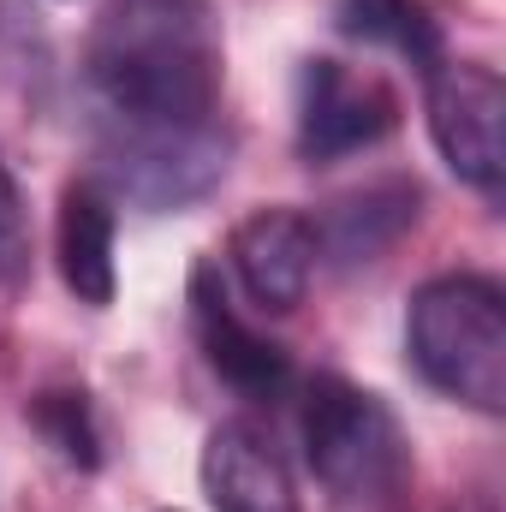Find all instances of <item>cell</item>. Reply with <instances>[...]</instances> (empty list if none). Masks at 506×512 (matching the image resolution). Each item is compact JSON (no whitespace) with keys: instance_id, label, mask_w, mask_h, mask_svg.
<instances>
[{"instance_id":"1","label":"cell","mask_w":506,"mask_h":512,"mask_svg":"<svg viewBox=\"0 0 506 512\" xmlns=\"http://www.w3.org/2000/svg\"><path fill=\"white\" fill-rule=\"evenodd\" d=\"M96 126L197 131L221 120V24L209 0H108L84 42Z\"/></svg>"},{"instance_id":"2","label":"cell","mask_w":506,"mask_h":512,"mask_svg":"<svg viewBox=\"0 0 506 512\" xmlns=\"http://www.w3.org/2000/svg\"><path fill=\"white\" fill-rule=\"evenodd\" d=\"M405 352L411 370L435 393L506 411V292L489 274H435L411 292L405 310Z\"/></svg>"},{"instance_id":"3","label":"cell","mask_w":506,"mask_h":512,"mask_svg":"<svg viewBox=\"0 0 506 512\" xmlns=\"http://www.w3.org/2000/svg\"><path fill=\"white\" fill-rule=\"evenodd\" d=\"M304 459L340 507L387 512L411 483V441L387 399L346 376H310L298 393Z\"/></svg>"},{"instance_id":"4","label":"cell","mask_w":506,"mask_h":512,"mask_svg":"<svg viewBox=\"0 0 506 512\" xmlns=\"http://www.w3.org/2000/svg\"><path fill=\"white\" fill-rule=\"evenodd\" d=\"M96 161H102V179L137 209H185L227 179L233 137L221 120L197 131L96 126Z\"/></svg>"},{"instance_id":"5","label":"cell","mask_w":506,"mask_h":512,"mask_svg":"<svg viewBox=\"0 0 506 512\" xmlns=\"http://www.w3.org/2000/svg\"><path fill=\"white\" fill-rule=\"evenodd\" d=\"M429 137L441 161L477 185L483 197H501L506 185V84L483 60H441L429 66Z\"/></svg>"},{"instance_id":"6","label":"cell","mask_w":506,"mask_h":512,"mask_svg":"<svg viewBox=\"0 0 506 512\" xmlns=\"http://www.w3.org/2000/svg\"><path fill=\"white\" fill-rule=\"evenodd\" d=\"M393 126H399V96L381 78L352 72L328 54L304 60V72H298V155L310 167L376 149Z\"/></svg>"},{"instance_id":"7","label":"cell","mask_w":506,"mask_h":512,"mask_svg":"<svg viewBox=\"0 0 506 512\" xmlns=\"http://www.w3.org/2000/svg\"><path fill=\"white\" fill-rule=\"evenodd\" d=\"M191 328H197V346L209 358V370L227 387H239L245 399H286L292 387V358L280 340H268L262 328H251L227 292V274L215 256H197L191 262Z\"/></svg>"},{"instance_id":"8","label":"cell","mask_w":506,"mask_h":512,"mask_svg":"<svg viewBox=\"0 0 506 512\" xmlns=\"http://www.w3.org/2000/svg\"><path fill=\"white\" fill-rule=\"evenodd\" d=\"M316 221L298 215V209H256L233 227L227 239V262L239 274V286L251 292L256 310H298L304 292H310V274H316Z\"/></svg>"},{"instance_id":"9","label":"cell","mask_w":506,"mask_h":512,"mask_svg":"<svg viewBox=\"0 0 506 512\" xmlns=\"http://www.w3.org/2000/svg\"><path fill=\"white\" fill-rule=\"evenodd\" d=\"M203 495L215 512H298L292 471L256 423H221L203 447Z\"/></svg>"},{"instance_id":"10","label":"cell","mask_w":506,"mask_h":512,"mask_svg":"<svg viewBox=\"0 0 506 512\" xmlns=\"http://www.w3.org/2000/svg\"><path fill=\"white\" fill-rule=\"evenodd\" d=\"M114 233H120V209L96 179H72L60 191V215H54V262L60 280L78 304H114Z\"/></svg>"},{"instance_id":"11","label":"cell","mask_w":506,"mask_h":512,"mask_svg":"<svg viewBox=\"0 0 506 512\" xmlns=\"http://www.w3.org/2000/svg\"><path fill=\"white\" fill-rule=\"evenodd\" d=\"M417 203H423V191L411 179H376L364 191H346L316 221V245L334 256V262H376L417 221Z\"/></svg>"},{"instance_id":"12","label":"cell","mask_w":506,"mask_h":512,"mask_svg":"<svg viewBox=\"0 0 506 512\" xmlns=\"http://www.w3.org/2000/svg\"><path fill=\"white\" fill-rule=\"evenodd\" d=\"M334 30L411 66H441V24L423 0H334Z\"/></svg>"},{"instance_id":"13","label":"cell","mask_w":506,"mask_h":512,"mask_svg":"<svg viewBox=\"0 0 506 512\" xmlns=\"http://www.w3.org/2000/svg\"><path fill=\"white\" fill-rule=\"evenodd\" d=\"M24 417L42 429V441L78 465V471H96L102 465V429H96V411H90V393L84 387H48L24 405Z\"/></svg>"},{"instance_id":"14","label":"cell","mask_w":506,"mask_h":512,"mask_svg":"<svg viewBox=\"0 0 506 512\" xmlns=\"http://www.w3.org/2000/svg\"><path fill=\"white\" fill-rule=\"evenodd\" d=\"M24 268H30V215H24V197H18L12 167L0 161V280L18 286Z\"/></svg>"}]
</instances>
